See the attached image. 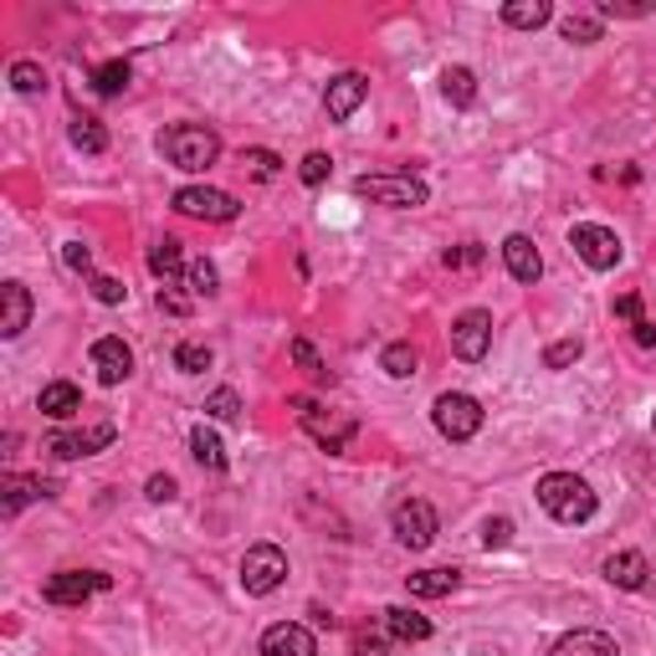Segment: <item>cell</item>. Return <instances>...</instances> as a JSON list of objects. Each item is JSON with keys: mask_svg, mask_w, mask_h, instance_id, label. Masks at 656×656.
Returning a JSON list of instances; mask_svg holds the SVG:
<instances>
[{"mask_svg": "<svg viewBox=\"0 0 656 656\" xmlns=\"http://www.w3.org/2000/svg\"><path fill=\"white\" fill-rule=\"evenodd\" d=\"M160 154L175 170H185V175H200V170H210V164L221 160V139L206 123H175V129L160 134Z\"/></svg>", "mask_w": 656, "mask_h": 656, "instance_id": "obj_1", "label": "cell"}, {"mask_svg": "<svg viewBox=\"0 0 656 656\" xmlns=\"http://www.w3.org/2000/svg\"><path fill=\"white\" fill-rule=\"evenodd\" d=\"M538 507L559 523H590L595 518V492L575 472H549V478H538Z\"/></svg>", "mask_w": 656, "mask_h": 656, "instance_id": "obj_2", "label": "cell"}, {"mask_svg": "<svg viewBox=\"0 0 656 656\" xmlns=\"http://www.w3.org/2000/svg\"><path fill=\"white\" fill-rule=\"evenodd\" d=\"M293 416H298V426L308 436H314L324 451H343L349 441H354V420L349 416H334V411H324V405L314 401V395H293Z\"/></svg>", "mask_w": 656, "mask_h": 656, "instance_id": "obj_3", "label": "cell"}, {"mask_svg": "<svg viewBox=\"0 0 656 656\" xmlns=\"http://www.w3.org/2000/svg\"><path fill=\"white\" fill-rule=\"evenodd\" d=\"M354 195L374 200V206H390V210H416L426 206V179L416 175H359L354 179Z\"/></svg>", "mask_w": 656, "mask_h": 656, "instance_id": "obj_4", "label": "cell"}, {"mask_svg": "<svg viewBox=\"0 0 656 656\" xmlns=\"http://www.w3.org/2000/svg\"><path fill=\"white\" fill-rule=\"evenodd\" d=\"M431 416H436V431L447 436V441H472L482 431V401L478 395H462V390H447Z\"/></svg>", "mask_w": 656, "mask_h": 656, "instance_id": "obj_5", "label": "cell"}, {"mask_svg": "<svg viewBox=\"0 0 656 656\" xmlns=\"http://www.w3.org/2000/svg\"><path fill=\"white\" fill-rule=\"evenodd\" d=\"M390 528H395V538H401L411 554L431 549L436 544V507L426 503V498H401L395 513H390Z\"/></svg>", "mask_w": 656, "mask_h": 656, "instance_id": "obj_6", "label": "cell"}, {"mask_svg": "<svg viewBox=\"0 0 656 656\" xmlns=\"http://www.w3.org/2000/svg\"><path fill=\"white\" fill-rule=\"evenodd\" d=\"M287 580V554L277 544H252L241 559V590L247 595H272Z\"/></svg>", "mask_w": 656, "mask_h": 656, "instance_id": "obj_7", "label": "cell"}, {"mask_svg": "<svg viewBox=\"0 0 656 656\" xmlns=\"http://www.w3.org/2000/svg\"><path fill=\"white\" fill-rule=\"evenodd\" d=\"M175 210L190 221H237L241 200L231 190H210V185H185L175 190Z\"/></svg>", "mask_w": 656, "mask_h": 656, "instance_id": "obj_8", "label": "cell"}, {"mask_svg": "<svg viewBox=\"0 0 656 656\" xmlns=\"http://www.w3.org/2000/svg\"><path fill=\"white\" fill-rule=\"evenodd\" d=\"M569 247L580 252V262L584 267H595V272H611L615 262H621V237H615L611 226H575L569 231Z\"/></svg>", "mask_w": 656, "mask_h": 656, "instance_id": "obj_9", "label": "cell"}, {"mask_svg": "<svg viewBox=\"0 0 656 656\" xmlns=\"http://www.w3.org/2000/svg\"><path fill=\"white\" fill-rule=\"evenodd\" d=\"M108 575H98V569H62V575H52V580L42 584V595L52 600V605H83L88 595H103L108 590Z\"/></svg>", "mask_w": 656, "mask_h": 656, "instance_id": "obj_10", "label": "cell"}, {"mask_svg": "<svg viewBox=\"0 0 656 656\" xmlns=\"http://www.w3.org/2000/svg\"><path fill=\"white\" fill-rule=\"evenodd\" d=\"M488 349H492V314L467 308V314L451 324V354L467 359V364H478V359H488Z\"/></svg>", "mask_w": 656, "mask_h": 656, "instance_id": "obj_11", "label": "cell"}, {"mask_svg": "<svg viewBox=\"0 0 656 656\" xmlns=\"http://www.w3.org/2000/svg\"><path fill=\"white\" fill-rule=\"evenodd\" d=\"M88 359H92V370H98V380H103V385H123V380L134 374V349H129L123 339H113V334L92 339Z\"/></svg>", "mask_w": 656, "mask_h": 656, "instance_id": "obj_12", "label": "cell"}, {"mask_svg": "<svg viewBox=\"0 0 656 656\" xmlns=\"http://www.w3.org/2000/svg\"><path fill=\"white\" fill-rule=\"evenodd\" d=\"M113 436H119V426L113 420H103V426H92V431H57L52 441H46V451L52 457H92V451H103V447H113Z\"/></svg>", "mask_w": 656, "mask_h": 656, "instance_id": "obj_13", "label": "cell"}, {"mask_svg": "<svg viewBox=\"0 0 656 656\" xmlns=\"http://www.w3.org/2000/svg\"><path fill=\"white\" fill-rule=\"evenodd\" d=\"M262 656H318V642L298 621H277V626L262 631Z\"/></svg>", "mask_w": 656, "mask_h": 656, "instance_id": "obj_14", "label": "cell"}, {"mask_svg": "<svg viewBox=\"0 0 656 656\" xmlns=\"http://www.w3.org/2000/svg\"><path fill=\"white\" fill-rule=\"evenodd\" d=\"M370 98V83L359 73H339L334 83L324 88V108H328V119L343 123V119H354V108Z\"/></svg>", "mask_w": 656, "mask_h": 656, "instance_id": "obj_15", "label": "cell"}, {"mask_svg": "<svg viewBox=\"0 0 656 656\" xmlns=\"http://www.w3.org/2000/svg\"><path fill=\"white\" fill-rule=\"evenodd\" d=\"M605 580L615 584V590H646V580H652V565H646V554L636 549H621L605 559Z\"/></svg>", "mask_w": 656, "mask_h": 656, "instance_id": "obj_16", "label": "cell"}, {"mask_svg": "<svg viewBox=\"0 0 656 656\" xmlns=\"http://www.w3.org/2000/svg\"><path fill=\"white\" fill-rule=\"evenodd\" d=\"M503 262H507V272H513V283H528V287H534L538 272H544V262H538V247L523 237V231H513V237L503 241Z\"/></svg>", "mask_w": 656, "mask_h": 656, "instance_id": "obj_17", "label": "cell"}, {"mask_svg": "<svg viewBox=\"0 0 656 656\" xmlns=\"http://www.w3.org/2000/svg\"><path fill=\"white\" fill-rule=\"evenodd\" d=\"M0 334L6 339H21V328L31 324V293H26V283H6L0 287Z\"/></svg>", "mask_w": 656, "mask_h": 656, "instance_id": "obj_18", "label": "cell"}, {"mask_svg": "<svg viewBox=\"0 0 656 656\" xmlns=\"http://www.w3.org/2000/svg\"><path fill=\"white\" fill-rule=\"evenodd\" d=\"M554 656H621V646L605 631H569L554 642Z\"/></svg>", "mask_w": 656, "mask_h": 656, "instance_id": "obj_19", "label": "cell"}, {"mask_svg": "<svg viewBox=\"0 0 656 656\" xmlns=\"http://www.w3.org/2000/svg\"><path fill=\"white\" fill-rule=\"evenodd\" d=\"M380 626L390 631V642H426V636H431V621L420 611H411V605H390V611L380 615Z\"/></svg>", "mask_w": 656, "mask_h": 656, "instance_id": "obj_20", "label": "cell"}, {"mask_svg": "<svg viewBox=\"0 0 656 656\" xmlns=\"http://www.w3.org/2000/svg\"><path fill=\"white\" fill-rule=\"evenodd\" d=\"M36 405H42V416H52V420H73L77 411H83V390H77L73 380H52Z\"/></svg>", "mask_w": 656, "mask_h": 656, "instance_id": "obj_21", "label": "cell"}, {"mask_svg": "<svg viewBox=\"0 0 656 656\" xmlns=\"http://www.w3.org/2000/svg\"><path fill=\"white\" fill-rule=\"evenodd\" d=\"M457 584H462L457 569H420V575H405V590L420 595V600H441V595H451Z\"/></svg>", "mask_w": 656, "mask_h": 656, "instance_id": "obj_22", "label": "cell"}, {"mask_svg": "<svg viewBox=\"0 0 656 656\" xmlns=\"http://www.w3.org/2000/svg\"><path fill=\"white\" fill-rule=\"evenodd\" d=\"M0 492H6V513H21L31 498H52V482L21 478V472H6V478H0Z\"/></svg>", "mask_w": 656, "mask_h": 656, "instance_id": "obj_23", "label": "cell"}, {"mask_svg": "<svg viewBox=\"0 0 656 656\" xmlns=\"http://www.w3.org/2000/svg\"><path fill=\"white\" fill-rule=\"evenodd\" d=\"M549 15H554L549 0H507V6H503V21H507L513 31H538V26H549Z\"/></svg>", "mask_w": 656, "mask_h": 656, "instance_id": "obj_24", "label": "cell"}, {"mask_svg": "<svg viewBox=\"0 0 656 656\" xmlns=\"http://www.w3.org/2000/svg\"><path fill=\"white\" fill-rule=\"evenodd\" d=\"M150 272L160 277V283H170V277L185 272V252H179L175 237H164V241H154V247H150Z\"/></svg>", "mask_w": 656, "mask_h": 656, "instance_id": "obj_25", "label": "cell"}, {"mask_svg": "<svg viewBox=\"0 0 656 656\" xmlns=\"http://www.w3.org/2000/svg\"><path fill=\"white\" fill-rule=\"evenodd\" d=\"M441 92H447L451 108H472L478 103V77L467 73V67H447L441 73Z\"/></svg>", "mask_w": 656, "mask_h": 656, "instance_id": "obj_26", "label": "cell"}, {"mask_svg": "<svg viewBox=\"0 0 656 656\" xmlns=\"http://www.w3.org/2000/svg\"><path fill=\"white\" fill-rule=\"evenodd\" d=\"M190 451H195V462L210 467V472H226V447H221V436L206 431V426H195L190 431Z\"/></svg>", "mask_w": 656, "mask_h": 656, "instance_id": "obj_27", "label": "cell"}, {"mask_svg": "<svg viewBox=\"0 0 656 656\" xmlns=\"http://www.w3.org/2000/svg\"><path fill=\"white\" fill-rule=\"evenodd\" d=\"M380 370H385L390 380H411V374L420 370V354L411 349V343H385V354H380Z\"/></svg>", "mask_w": 656, "mask_h": 656, "instance_id": "obj_28", "label": "cell"}, {"mask_svg": "<svg viewBox=\"0 0 656 656\" xmlns=\"http://www.w3.org/2000/svg\"><path fill=\"white\" fill-rule=\"evenodd\" d=\"M129 88V62H103V67H92V92H103V98H119Z\"/></svg>", "mask_w": 656, "mask_h": 656, "instance_id": "obj_29", "label": "cell"}, {"mask_svg": "<svg viewBox=\"0 0 656 656\" xmlns=\"http://www.w3.org/2000/svg\"><path fill=\"white\" fill-rule=\"evenodd\" d=\"M73 144L83 154H103L108 150V129L98 119H88V113H83V119H73Z\"/></svg>", "mask_w": 656, "mask_h": 656, "instance_id": "obj_30", "label": "cell"}, {"mask_svg": "<svg viewBox=\"0 0 656 656\" xmlns=\"http://www.w3.org/2000/svg\"><path fill=\"white\" fill-rule=\"evenodd\" d=\"M210 343H179L175 349V370L179 374H200V370H210Z\"/></svg>", "mask_w": 656, "mask_h": 656, "instance_id": "obj_31", "label": "cell"}, {"mask_svg": "<svg viewBox=\"0 0 656 656\" xmlns=\"http://www.w3.org/2000/svg\"><path fill=\"white\" fill-rule=\"evenodd\" d=\"M293 359H298V370H308L318 380V385H334V374H328V364L318 359V349L308 339H293Z\"/></svg>", "mask_w": 656, "mask_h": 656, "instance_id": "obj_32", "label": "cell"}, {"mask_svg": "<svg viewBox=\"0 0 656 656\" xmlns=\"http://www.w3.org/2000/svg\"><path fill=\"white\" fill-rule=\"evenodd\" d=\"M241 170H247V175H252V179H277V170H283V160H277V154H272V150H247V154H241Z\"/></svg>", "mask_w": 656, "mask_h": 656, "instance_id": "obj_33", "label": "cell"}, {"mask_svg": "<svg viewBox=\"0 0 656 656\" xmlns=\"http://www.w3.org/2000/svg\"><path fill=\"white\" fill-rule=\"evenodd\" d=\"M185 283H190V293H195V298H210V293H216V283H221V277H216V267H210L206 256H200V262H190V267H185Z\"/></svg>", "mask_w": 656, "mask_h": 656, "instance_id": "obj_34", "label": "cell"}, {"mask_svg": "<svg viewBox=\"0 0 656 656\" xmlns=\"http://www.w3.org/2000/svg\"><path fill=\"white\" fill-rule=\"evenodd\" d=\"M206 416H216V420H237L241 416V401H237V390H210L206 395Z\"/></svg>", "mask_w": 656, "mask_h": 656, "instance_id": "obj_35", "label": "cell"}, {"mask_svg": "<svg viewBox=\"0 0 656 656\" xmlns=\"http://www.w3.org/2000/svg\"><path fill=\"white\" fill-rule=\"evenodd\" d=\"M11 88L15 92H42L46 88V73L36 62H11Z\"/></svg>", "mask_w": 656, "mask_h": 656, "instance_id": "obj_36", "label": "cell"}, {"mask_svg": "<svg viewBox=\"0 0 656 656\" xmlns=\"http://www.w3.org/2000/svg\"><path fill=\"white\" fill-rule=\"evenodd\" d=\"M88 287H92V298H98V303H108V308H119V303L129 298V287H123L119 277H103V272H92V277H88Z\"/></svg>", "mask_w": 656, "mask_h": 656, "instance_id": "obj_37", "label": "cell"}, {"mask_svg": "<svg viewBox=\"0 0 656 656\" xmlns=\"http://www.w3.org/2000/svg\"><path fill=\"white\" fill-rule=\"evenodd\" d=\"M298 175H303V185H324L328 175H334V160H328L324 150H314V154H303V164H298Z\"/></svg>", "mask_w": 656, "mask_h": 656, "instance_id": "obj_38", "label": "cell"}, {"mask_svg": "<svg viewBox=\"0 0 656 656\" xmlns=\"http://www.w3.org/2000/svg\"><path fill=\"white\" fill-rule=\"evenodd\" d=\"M385 652H390V631H370V626L354 631V656H385Z\"/></svg>", "mask_w": 656, "mask_h": 656, "instance_id": "obj_39", "label": "cell"}, {"mask_svg": "<svg viewBox=\"0 0 656 656\" xmlns=\"http://www.w3.org/2000/svg\"><path fill=\"white\" fill-rule=\"evenodd\" d=\"M565 42H600V21H590V15H565Z\"/></svg>", "mask_w": 656, "mask_h": 656, "instance_id": "obj_40", "label": "cell"}, {"mask_svg": "<svg viewBox=\"0 0 656 656\" xmlns=\"http://www.w3.org/2000/svg\"><path fill=\"white\" fill-rule=\"evenodd\" d=\"M580 349H584L580 339H559V343H549V349H544V364H549V370H565V364H575V359H580Z\"/></svg>", "mask_w": 656, "mask_h": 656, "instance_id": "obj_41", "label": "cell"}, {"mask_svg": "<svg viewBox=\"0 0 656 656\" xmlns=\"http://www.w3.org/2000/svg\"><path fill=\"white\" fill-rule=\"evenodd\" d=\"M62 262H67L73 272H83V277H92V252L83 247V241H67V247H62Z\"/></svg>", "mask_w": 656, "mask_h": 656, "instance_id": "obj_42", "label": "cell"}, {"mask_svg": "<svg viewBox=\"0 0 656 656\" xmlns=\"http://www.w3.org/2000/svg\"><path fill=\"white\" fill-rule=\"evenodd\" d=\"M507 538H513V518H488L482 523V544H488V549H503Z\"/></svg>", "mask_w": 656, "mask_h": 656, "instance_id": "obj_43", "label": "cell"}, {"mask_svg": "<svg viewBox=\"0 0 656 656\" xmlns=\"http://www.w3.org/2000/svg\"><path fill=\"white\" fill-rule=\"evenodd\" d=\"M144 492H150V503H175L179 482L170 478V472H154V478H150V488H144Z\"/></svg>", "mask_w": 656, "mask_h": 656, "instance_id": "obj_44", "label": "cell"}, {"mask_svg": "<svg viewBox=\"0 0 656 656\" xmlns=\"http://www.w3.org/2000/svg\"><path fill=\"white\" fill-rule=\"evenodd\" d=\"M478 262H482V247H472V241L462 252H447V267H478Z\"/></svg>", "mask_w": 656, "mask_h": 656, "instance_id": "obj_45", "label": "cell"}, {"mask_svg": "<svg viewBox=\"0 0 656 656\" xmlns=\"http://www.w3.org/2000/svg\"><path fill=\"white\" fill-rule=\"evenodd\" d=\"M154 303H160L164 314H175V318H185V314H190V303L179 298V293H170V287H160V298H154Z\"/></svg>", "mask_w": 656, "mask_h": 656, "instance_id": "obj_46", "label": "cell"}, {"mask_svg": "<svg viewBox=\"0 0 656 656\" xmlns=\"http://www.w3.org/2000/svg\"><path fill=\"white\" fill-rule=\"evenodd\" d=\"M631 339H636V349H656V324H652V318L631 324Z\"/></svg>", "mask_w": 656, "mask_h": 656, "instance_id": "obj_47", "label": "cell"}, {"mask_svg": "<svg viewBox=\"0 0 656 656\" xmlns=\"http://www.w3.org/2000/svg\"><path fill=\"white\" fill-rule=\"evenodd\" d=\"M615 314L631 318V324H642V298H636V293H626V298H615Z\"/></svg>", "mask_w": 656, "mask_h": 656, "instance_id": "obj_48", "label": "cell"}, {"mask_svg": "<svg viewBox=\"0 0 656 656\" xmlns=\"http://www.w3.org/2000/svg\"><path fill=\"white\" fill-rule=\"evenodd\" d=\"M656 6H600V15H652Z\"/></svg>", "mask_w": 656, "mask_h": 656, "instance_id": "obj_49", "label": "cell"}, {"mask_svg": "<svg viewBox=\"0 0 656 656\" xmlns=\"http://www.w3.org/2000/svg\"><path fill=\"white\" fill-rule=\"evenodd\" d=\"M652 431H656V416H652Z\"/></svg>", "mask_w": 656, "mask_h": 656, "instance_id": "obj_50", "label": "cell"}]
</instances>
